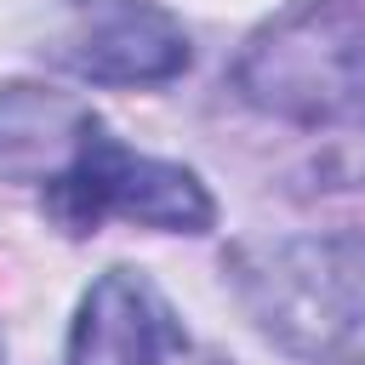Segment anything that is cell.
Masks as SVG:
<instances>
[{"label":"cell","instance_id":"4","mask_svg":"<svg viewBox=\"0 0 365 365\" xmlns=\"http://www.w3.org/2000/svg\"><path fill=\"white\" fill-rule=\"evenodd\" d=\"M188 57V29L148 0H91L57 46V63L97 86H165Z\"/></svg>","mask_w":365,"mask_h":365},{"label":"cell","instance_id":"3","mask_svg":"<svg viewBox=\"0 0 365 365\" xmlns=\"http://www.w3.org/2000/svg\"><path fill=\"white\" fill-rule=\"evenodd\" d=\"M40 205L63 234H97L108 217H125L143 228H171V234H205L217 222V205L188 165L131 154L103 125L40 188Z\"/></svg>","mask_w":365,"mask_h":365},{"label":"cell","instance_id":"2","mask_svg":"<svg viewBox=\"0 0 365 365\" xmlns=\"http://www.w3.org/2000/svg\"><path fill=\"white\" fill-rule=\"evenodd\" d=\"M234 86L285 125L319 131L365 120V11L354 0H291L251 34Z\"/></svg>","mask_w":365,"mask_h":365},{"label":"cell","instance_id":"5","mask_svg":"<svg viewBox=\"0 0 365 365\" xmlns=\"http://www.w3.org/2000/svg\"><path fill=\"white\" fill-rule=\"evenodd\" d=\"M182 354L188 331L177 308L137 268H108L68 325V365H177Z\"/></svg>","mask_w":365,"mask_h":365},{"label":"cell","instance_id":"6","mask_svg":"<svg viewBox=\"0 0 365 365\" xmlns=\"http://www.w3.org/2000/svg\"><path fill=\"white\" fill-rule=\"evenodd\" d=\"M103 120L51 86H0V177L6 182H51Z\"/></svg>","mask_w":365,"mask_h":365},{"label":"cell","instance_id":"1","mask_svg":"<svg viewBox=\"0 0 365 365\" xmlns=\"http://www.w3.org/2000/svg\"><path fill=\"white\" fill-rule=\"evenodd\" d=\"M228 279L251 325L308 365H365V234L245 240Z\"/></svg>","mask_w":365,"mask_h":365}]
</instances>
